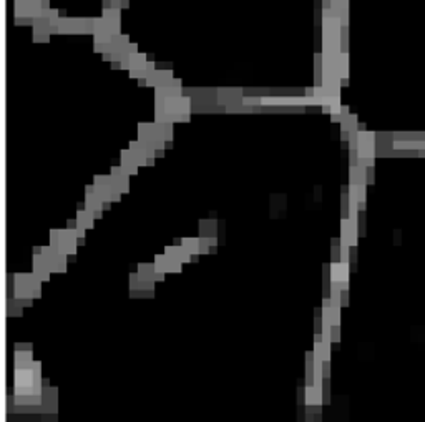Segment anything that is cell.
I'll return each mask as SVG.
<instances>
[{
    "label": "cell",
    "mask_w": 425,
    "mask_h": 422,
    "mask_svg": "<svg viewBox=\"0 0 425 422\" xmlns=\"http://www.w3.org/2000/svg\"><path fill=\"white\" fill-rule=\"evenodd\" d=\"M377 137L372 131L367 130H359V138H357V150H359V161L364 163L365 166H374L375 161V150H377Z\"/></svg>",
    "instance_id": "6da1fadb"
},
{
    "label": "cell",
    "mask_w": 425,
    "mask_h": 422,
    "mask_svg": "<svg viewBox=\"0 0 425 422\" xmlns=\"http://www.w3.org/2000/svg\"><path fill=\"white\" fill-rule=\"evenodd\" d=\"M357 223L359 220H351L349 216H344L341 220V241L347 243L351 248H356L357 246V235H359Z\"/></svg>",
    "instance_id": "7a4b0ae2"
},
{
    "label": "cell",
    "mask_w": 425,
    "mask_h": 422,
    "mask_svg": "<svg viewBox=\"0 0 425 422\" xmlns=\"http://www.w3.org/2000/svg\"><path fill=\"white\" fill-rule=\"evenodd\" d=\"M331 281H334L341 290H349V263L334 261L331 264Z\"/></svg>",
    "instance_id": "3957f363"
},
{
    "label": "cell",
    "mask_w": 425,
    "mask_h": 422,
    "mask_svg": "<svg viewBox=\"0 0 425 422\" xmlns=\"http://www.w3.org/2000/svg\"><path fill=\"white\" fill-rule=\"evenodd\" d=\"M165 255H168L169 258L176 259V261H181V263H189L191 259V253L185 248L183 244H175V246H166L165 248Z\"/></svg>",
    "instance_id": "277c9868"
},
{
    "label": "cell",
    "mask_w": 425,
    "mask_h": 422,
    "mask_svg": "<svg viewBox=\"0 0 425 422\" xmlns=\"http://www.w3.org/2000/svg\"><path fill=\"white\" fill-rule=\"evenodd\" d=\"M110 175L113 177V180H115L118 185H120V188H122L123 193H128L130 191V175L126 173L122 166H111Z\"/></svg>",
    "instance_id": "5b68a950"
},
{
    "label": "cell",
    "mask_w": 425,
    "mask_h": 422,
    "mask_svg": "<svg viewBox=\"0 0 425 422\" xmlns=\"http://www.w3.org/2000/svg\"><path fill=\"white\" fill-rule=\"evenodd\" d=\"M33 273L37 274V276L42 279V281H48L50 279V266L47 264V261L44 259L42 255H35L33 256Z\"/></svg>",
    "instance_id": "8992f818"
},
{
    "label": "cell",
    "mask_w": 425,
    "mask_h": 422,
    "mask_svg": "<svg viewBox=\"0 0 425 422\" xmlns=\"http://www.w3.org/2000/svg\"><path fill=\"white\" fill-rule=\"evenodd\" d=\"M120 166L123 168V170L126 171L131 177V175H137L138 173V163L134 161L133 158V155H131V150H122V161H120Z\"/></svg>",
    "instance_id": "52a82bcc"
},
{
    "label": "cell",
    "mask_w": 425,
    "mask_h": 422,
    "mask_svg": "<svg viewBox=\"0 0 425 422\" xmlns=\"http://www.w3.org/2000/svg\"><path fill=\"white\" fill-rule=\"evenodd\" d=\"M137 273L143 281H154V278H157V266H154V263H140Z\"/></svg>",
    "instance_id": "ba28073f"
},
{
    "label": "cell",
    "mask_w": 425,
    "mask_h": 422,
    "mask_svg": "<svg viewBox=\"0 0 425 422\" xmlns=\"http://www.w3.org/2000/svg\"><path fill=\"white\" fill-rule=\"evenodd\" d=\"M95 220H96V218L93 216V213H90V211H87V209H80L79 208V213H76V226H82L85 229H90V228H93Z\"/></svg>",
    "instance_id": "9c48e42d"
},
{
    "label": "cell",
    "mask_w": 425,
    "mask_h": 422,
    "mask_svg": "<svg viewBox=\"0 0 425 422\" xmlns=\"http://www.w3.org/2000/svg\"><path fill=\"white\" fill-rule=\"evenodd\" d=\"M181 244L191 253L193 256L200 255V238H183Z\"/></svg>",
    "instance_id": "30bf717a"
},
{
    "label": "cell",
    "mask_w": 425,
    "mask_h": 422,
    "mask_svg": "<svg viewBox=\"0 0 425 422\" xmlns=\"http://www.w3.org/2000/svg\"><path fill=\"white\" fill-rule=\"evenodd\" d=\"M331 337H332V342H339V341H341V326H332Z\"/></svg>",
    "instance_id": "8fae6325"
},
{
    "label": "cell",
    "mask_w": 425,
    "mask_h": 422,
    "mask_svg": "<svg viewBox=\"0 0 425 422\" xmlns=\"http://www.w3.org/2000/svg\"><path fill=\"white\" fill-rule=\"evenodd\" d=\"M243 103L244 105H259L261 98H243Z\"/></svg>",
    "instance_id": "7c38bea8"
}]
</instances>
